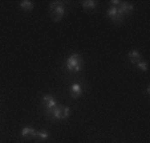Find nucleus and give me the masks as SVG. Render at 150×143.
Here are the masks:
<instances>
[{
	"label": "nucleus",
	"instance_id": "obj_7",
	"mask_svg": "<svg viewBox=\"0 0 150 143\" xmlns=\"http://www.w3.org/2000/svg\"><path fill=\"white\" fill-rule=\"evenodd\" d=\"M81 93H82V87L80 84H73L71 86V95L73 98H79L81 95Z\"/></svg>",
	"mask_w": 150,
	"mask_h": 143
},
{
	"label": "nucleus",
	"instance_id": "obj_9",
	"mask_svg": "<svg viewBox=\"0 0 150 143\" xmlns=\"http://www.w3.org/2000/svg\"><path fill=\"white\" fill-rule=\"evenodd\" d=\"M82 7L86 11H92V9H94L97 7V3L94 0H85V1H82Z\"/></svg>",
	"mask_w": 150,
	"mask_h": 143
},
{
	"label": "nucleus",
	"instance_id": "obj_2",
	"mask_svg": "<svg viewBox=\"0 0 150 143\" xmlns=\"http://www.w3.org/2000/svg\"><path fill=\"white\" fill-rule=\"evenodd\" d=\"M49 12H51L52 19H53L54 21H60V20L62 19V16H64V13H65L64 4H62L61 1H54V3H52L51 7H49Z\"/></svg>",
	"mask_w": 150,
	"mask_h": 143
},
{
	"label": "nucleus",
	"instance_id": "obj_10",
	"mask_svg": "<svg viewBox=\"0 0 150 143\" xmlns=\"http://www.w3.org/2000/svg\"><path fill=\"white\" fill-rule=\"evenodd\" d=\"M127 58L130 60V62H137V64H138L139 58H141V54H139L137 51H132V52H129V54H127Z\"/></svg>",
	"mask_w": 150,
	"mask_h": 143
},
{
	"label": "nucleus",
	"instance_id": "obj_12",
	"mask_svg": "<svg viewBox=\"0 0 150 143\" xmlns=\"http://www.w3.org/2000/svg\"><path fill=\"white\" fill-rule=\"evenodd\" d=\"M36 137L40 138L41 140H45L47 138H48V132L44 131V130H41V131H36Z\"/></svg>",
	"mask_w": 150,
	"mask_h": 143
},
{
	"label": "nucleus",
	"instance_id": "obj_13",
	"mask_svg": "<svg viewBox=\"0 0 150 143\" xmlns=\"http://www.w3.org/2000/svg\"><path fill=\"white\" fill-rule=\"evenodd\" d=\"M138 68L142 70V72H146V70H147V64H146V62L139 61V62H138Z\"/></svg>",
	"mask_w": 150,
	"mask_h": 143
},
{
	"label": "nucleus",
	"instance_id": "obj_8",
	"mask_svg": "<svg viewBox=\"0 0 150 143\" xmlns=\"http://www.w3.org/2000/svg\"><path fill=\"white\" fill-rule=\"evenodd\" d=\"M21 135H23V138H25V139H32V138L36 137V131H35L33 129H31V127H24V129L21 130Z\"/></svg>",
	"mask_w": 150,
	"mask_h": 143
},
{
	"label": "nucleus",
	"instance_id": "obj_11",
	"mask_svg": "<svg viewBox=\"0 0 150 143\" xmlns=\"http://www.w3.org/2000/svg\"><path fill=\"white\" fill-rule=\"evenodd\" d=\"M20 7L23 9H25V11H32V9H33V3L29 1V0H24V1L20 3Z\"/></svg>",
	"mask_w": 150,
	"mask_h": 143
},
{
	"label": "nucleus",
	"instance_id": "obj_6",
	"mask_svg": "<svg viewBox=\"0 0 150 143\" xmlns=\"http://www.w3.org/2000/svg\"><path fill=\"white\" fill-rule=\"evenodd\" d=\"M117 8H118V12L121 16H125V15L130 13V12L133 11V6L129 3H120V6L117 7Z\"/></svg>",
	"mask_w": 150,
	"mask_h": 143
},
{
	"label": "nucleus",
	"instance_id": "obj_5",
	"mask_svg": "<svg viewBox=\"0 0 150 143\" xmlns=\"http://www.w3.org/2000/svg\"><path fill=\"white\" fill-rule=\"evenodd\" d=\"M108 16L110 17L114 23H121V20H122V16L120 15L118 8H117V7H114V6L110 7V8L108 9Z\"/></svg>",
	"mask_w": 150,
	"mask_h": 143
},
{
	"label": "nucleus",
	"instance_id": "obj_3",
	"mask_svg": "<svg viewBox=\"0 0 150 143\" xmlns=\"http://www.w3.org/2000/svg\"><path fill=\"white\" fill-rule=\"evenodd\" d=\"M42 105H44V107H45L47 110V117L49 118V119H54V109H56V101H54V98L52 97V95H44V98H42Z\"/></svg>",
	"mask_w": 150,
	"mask_h": 143
},
{
	"label": "nucleus",
	"instance_id": "obj_1",
	"mask_svg": "<svg viewBox=\"0 0 150 143\" xmlns=\"http://www.w3.org/2000/svg\"><path fill=\"white\" fill-rule=\"evenodd\" d=\"M82 65H84V61L80 54H71L67 60V69L69 72H80Z\"/></svg>",
	"mask_w": 150,
	"mask_h": 143
},
{
	"label": "nucleus",
	"instance_id": "obj_4",
	"mask_svg": "<svg viewBox=\"0 0 150 143\" xmlns=\"http://www.w3.org/2000/svg\"><path fill=\"white\" fill-rule=\"evenodd\" d=\"M69 114H71V109L68 106L57 105L54 109V118H57V119H65L69 117Z\"/></svg>",
	"mask_w": 150,
	"mask_h": 143
}]
</instances>
